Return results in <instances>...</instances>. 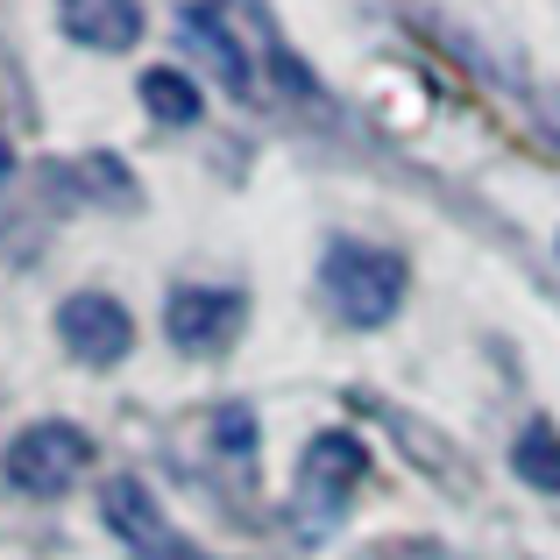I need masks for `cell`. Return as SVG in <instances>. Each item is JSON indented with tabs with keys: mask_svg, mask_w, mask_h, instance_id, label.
Listing matches in <instances>:
<instances>
[{
	"mask_svg": "<svg viewBox=\"0 0 560 560\" xmlns=\"http://www.w3.org/2000/svg\"><path fill=\"white\" fill-rule=\"evenodd\" d=\"M57 28L79 50H136L142 43V0H57Z\"/></svg>",
	"mask_w": 560,
	"mask_h": 560,
	"instance_id": "cell-7",
	"label": "cell"
},
{
	"mask_svg": "<svg viewBox=\"0 0 560 560\" xmlns=\"http://www.w3.org/2000/svg\"><path fill=\"white\" fill-rule=\"evenodd\" d=\"M85 468H93V440H85L79 425H65V419H36V425L14 433L0 476H8V490H22V497H65Z\"/></svg>",
	"mask_w": 560,
	"mask_h": 560,
	"instance_id": "cell-2",
	"label": "cell"
},
{
	"mask_svg": "<svg viewBox=\"0 0 560 560\" xmlns=\"http://www.w3.org/2000/svg\"><path fill=\"white\" fill-rule=\"evenodd\" d=\"M100 518H107V533L121 539L136 560H206L178 525L156 511V497H150L142 476H114L107 490H100Z\"/></svg>",
	"mask_w": 560,
	"mask_h": 560,
	"instance_id": "cell-3",
	"label": "cell"
},
{
	"mask_svg": "<svg viewBox=\"0 0 560 560\" xmlns=\"http://www.w3.org/2000/svg\"><path fill=\"white\" fill-rule=\"evenodd\" d=\"M185 36L206 50V65L220 71V85H228L234 100H256V71H248V50L228 28V8H185Z\"/></svg>",
	"mask_w": 560,
	"mask_h": 560,
	"instance_id": "cell-8",
	"label": "cell"
},
{
	"mask_svg": "<svg viewBox=\"0 0 560 560\" xmlns=\"http://www.w3.org/2000/svg\"><path fill=\"white\" fill-rule=\"evenodd\" d=\"M57 341H65L85 370H114V362L128 355V341H136V319H128V305L107 299V291H79V299L57 305Z\"/></svg>",
	"mask_w": 560,
	"mask_h": 560,
	"instance_id": "cell-5",
	"label": "cell"
},
{
	"mask_svg": "<svg viewBox=\"0 0 560 560\" xmlns=\"http://www.w3.org/2000/svg\"><path fill=\"white\" fill-rule=\"evenodd\" d=\"M362 476H370V447L355 433H319L299 454V518L305 525L341 518V504L362 490Z\"/></svg>",
	"mask_w": 560,
	"mask_h": 560,
	"instance_id": "cell-4",
	"label": "cell"
},
{
	"mask_svg": "<svg viewBox=\"0 0 560 560\" xmlns=\"http://www.w3.org/2000/svg\"><path fill=\"white\" fill-rule=\"evenodd\" d=\"M319 284H327V305L348 327L370 334L405 305V262L390 248H370V242H334L327 262H319Z\"/></svg>",
	"mask_w": 560,
	"mask_h": 560,
	"instance_id": "cell-1",
	"label": "cell"
},
{
	"mask_svg": "<svg viewBox=\"0 0 560 560\" xmlns=\"http://www.w3.org/2000/svg\"><path fill=\"white\" fill-rule=\"evenodd\" d=\"M142 107H150L164 128H191L206 114V100H199V85H191L185 71L156 65V71H142Z\"/></svg>",
	"mask_w": 560,
	"mask_h": 560,
	"instance_id": "cell-9",
	"label": "cell"
},
{
	"mask_svg": "<svg viewBox=\"0 0 560 560\" xmlns=\"http://www.w3.org/2000/svg\"><path fill=\"white\" fill-rule=\"evenodd\" d=\"M511 462H518V476L533 482V490L560 497V433H553V425H525L518 447H511Z\"/></svg>",
	"mask_w": 560,
	"mask_h": 560,
	"instance_id": "cell-10",
	"label": "cell"
},
{
	"mask_svg": "<svg viewBox=\"0 0 560 560\" xmlns=\"http://www.w3.org/2000/svg\"><path fill=\"white\" fill-rule=\"evenodd\" d=\"M242 291H220V284H178L164 299V327L185 355H220V348L242 334Z\"/></svg>",
	"mask_w": 560,
	"mask_h": 560,
	"instance_id": "cell-6",
	"label": "cell"
},
{
	"mask_svg": "<svg viewBox=\"0 0 560 560\" xmlns=\"http://www.w3.org/2000/svg\"><path fill=\"white\" fill-rule=\"evenodd\" d=\"M8 171H14V150H8V136H0V185H8Z\"/></svg>",
	"mask_w": 560,
	"mask_h": 560,
	"instance_id": "cell-11",
	"label": "cell"
}]
</instances>
